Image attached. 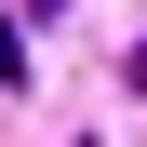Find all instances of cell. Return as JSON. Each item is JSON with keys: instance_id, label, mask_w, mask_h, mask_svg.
<instances>
[{"instance_id": "7a4b0ae2", "label": "cell", "mask_w": 147, "mask_h": 147, "mask_svg": "<svg viewBox=\"0 0 147 147\" xmlns=\"http://www.w3.org/2000/svg\"><path fill=\"white\" fill-rule=\"evenodd\" d=\"M120 80H134V94H147V40H134V67H120Z\"/></svg>"}, {"instance_id": "6da1fadb", "label": "cell", "mask_w": 147, "mask_h": 147, "mask_svg": "<svg viewBox=\"0 0 147 147\" xmlns=\"http://www.w3.org/2000/svg\"><path fill=\"white\" fill-rule=\"evenodd\" d=\"M13 80H27V67H13V13H0V94H13Z\"/></svg>"}]
</instances>
